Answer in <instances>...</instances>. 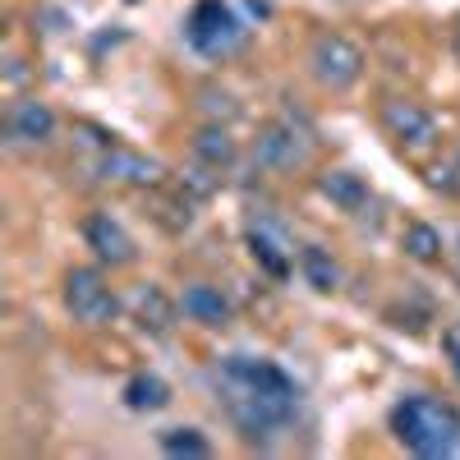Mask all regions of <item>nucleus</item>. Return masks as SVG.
<instances>
[{"label": "nucleus", "mask_w": 460, "mask_h": 460, "mask_svg": "<svg viewBox=\"0 0 460 460\" xmlns=\"http://www.w3.org/2000/svg\"><path fill=\"white\" fill-rule=\"evenodd\" d=\"M217 392H221V405L244 442H272L277 433L290 429V419L299 410L295 377L272 359L230 355L217 368Z\"/></svg>", "instance_id": "1"}, {"label": "nucleus", "mask_w": 460, "mask_h": 460, "mask_svg": "<svg viewBox=\"0 0 460 460\" xmlns=\"http://www.w3.org/2000/svg\"><path fill=\"white\" fill-rule=\"evenodd\" d=\"M392 433L419 460H447L460 451V410L442 396H405L392 410Z\"/></svg>", "instance_id": "2"}, {"label": "nucleus", "mask_w": 460, "mask_h": 460, "mask_svg": "<svg viewBox=\"0 0 460 460\" xmlns=\"http://www.w3.org/2000/svg\"><path fill=\"white\" fill-rule=\"evenodd\" d=\"M184 37H189V47L203 51L208 60H226L249 42V28L240 23V14L230 10L226 0H199L189 23H184Z\"/></svg>", "instance_id": "3"}, {"label": "nucleus", "mask_w": 460, "mask_h": 460, "mask_svg": "<svg viewBox=\"0 0 460 460\" xmlns=\"http://www.w3.org/2000/svg\"><path fill=\"white\" fill-rule=\"evenodd\" d=\"M377 120H382L387 138L405 152V157H429V152H438V143H442L433 111L419 106L414 97H387L377 106Z\"/></svg>", "instance_id": "4"}, {"label": "nucleus", "mask_w": 460, "mask_h": 460, "mask_svg": "<svg viewBox=\"0 0 460 460\" xmlns=\"http://www.w3.org/2000/svg\"><path fill=\"white\" fill-rule=\"evenodd\" d=\"M364 47L350 42L345 32H318L309 47V69L327 93H350L364 79Z\"/></svg>", "instance_id": "5"}, {"label": "nucleus", "mask_w": 460, "mask_h": 460, "mask_svg": "<svg viewBox=\"0 0 460 460\" xmlns=\"http://www.w3.org/2000/svg\"><path fill=\"white\" fill-rule=\"evenodd\" d=\"M60 295H65L69 318L79 327H106V323H115V314H120V299H115V290L106 286V277L97 272V267H69Z\"/></svg>", "instance_id": "6"}, {"label": "nucleus", "mask_w": 460, "mask_h": 460, "mask_svg": "<svg viewBox=\"0 0 460 460\" xmlns=\"http://www.w3.org/2000/svg\"><path fill=\"white\" fill-rule=\"evenodd\" d=\"M97 175L106 184H125V189H162L166 184V166L157 157H147V152H138V147H125V143L102 147Z\"/></svg>", "instance_id": "7"}, {"label": "nucleus", "mask_w": 460, "mask_h": 460, "mask_svg": "<svg viewBox=\"0 0 460 460\" xmlns=\"http://www.w3.org/2000/svg\"><path fill=\"white\" fill-rule=\"evenodd\" d=\"M253 162L262 171H295L309 162V138H304L290 120H267L253 138Z\"/></svg>", "instance_id": "8"}, {"label": "nucleus", "mask_w": 460, "mask_h": 460, "mask_svg": "<svg viewBox=\"0 0 460 460\" xmlns=\"http://www.w3.org/2000/svg\"><path fill=\"white\" fill-rule=\"evenodd\" d=\"M56 111L37 97V93H23V97H14L10 102V111H5V138L14 143V147H47L51 138H56Z\"/></svg>", "instance_id": "9"}, {"label": "nucleus", "mask_w": 460, "mask_h": 460, "mask_svg": "<svg viewBox=\"0 0 460 460\" xmlns=\"http://www.w3.org/2000/svg\"><path fill=\"white\" fill-rule=\"evenodd\" d=\"M84 244L97 253V262H106V267H129L134 258H138V244H134V235L115 221L111 212H88L84 217Z\"/></svg>", "instance_id": "10"}, {"label": "nucleus", "mask_w": 460, "mask_h": 460, "mask_svg": "<svg viewBox=\"0 0 460 460\" xmlns=\"http://www.w3.org/2000/svg\"><path fill=\"white\" fill-rule=\"evenodd\" d=\"M180 314H184V309H180V304H175L162 286H138V290L129 295V318H134L147 336H171Z\"/></svg>", "instance_id": "11"}, {"label": "nucleus", "mask_w": 460, "mask_h": 460, "mask_svg": "<svg viewBox=\"0 0 460 460\" xmlns=\"http://www.w3.org/2000/svg\"><path fill=\"white\" fill-rule=\"evenodd\" d=\"M194 157L203 162V166H212V171H230L240 162V143H235V134H230L226 125H203L199 134H194Z\"/></svg>", "instance_id": "12"}, {"label": "nucleus", "mask_w": 460, "mask_h": 460, "mask_svg": "<svg viewBox=\"0 0 460 460\" xmlns=\"http://www.w3.org/2000/svg\"><path fill=\"white\" fill-rule=\"evenodd\" d=\"M180 309H184L189 323H203V327H226L230 323V299L217 286H189Z\"/></svg>", "instance_id": "13"}, {"label": "nucleus", "mask_w": 460, "mask_h": 460, "mask_svg": "<svg viewBox=\"0 0 460 460\" xmlns=\"http://www.w3.org/2000/svg\"><path fill=\"white\" fill-rule=\"evenodd\" d=\"M401 249H405V258L419 262V267H438L442 253H447L442 230L429 226V221H405V230H401Z\"/></svg>", "instance_id": "14"}, {"label": "nucleus", "mask_w": 460, "mask_h": 460, "mask_svg": "<svg viewBox=\"0 0 460 460\" xmlns=\"http://www.w3.org/2000/svg\"><path fill=\"white\" fill-rule=\"evenodd\" d=\"M318 189H323V199H332L341 212H359L368 203V184L355 171H327V175H318Z\"/></svg>", "instance_id": "15"}, {"label": "nucleus", "mask_w": 460, "mask_h": 460, "mask_svg": "<svg viewBox=\"0 0 460 460\" xmlns=\"http://www.w3.org/2000/svg\"><path fill=\"white\" fill-rule=\"evenodd\" d=\"M299 272H304V281H309L318 295H332L341 286V267H336V258L323 244H304L299 249Z\"/></svg>", "instance_id": "16"}, {"label": "nucleus", "mask_w": 460, "mask_h": 460, "mask_svg": "<svg viewBox=\"0 0 460 460\" xmlns=\"http://www.w3.org/2000/svg\"><path fill=\"white\" fill-rule=\"evenodd\" d=\"M125 405L138 410V414H152V410H166L171 405V387L157 377V373H138L125 382Z\"/></svg>", "instance_id": "17"}, {"label": "nucleus", "mask_w": 460, "mask_h": 460, "mask_svg": "<svg viewBox=\"0 0 460 460\" xmlns=\"http://www.w3.org/2000/svg\"><path fill=\"white\" fill-rule=\"evenodd\" d=\"M249 253H253V262L262 267L267 277H286L290 272V253H286V244L281 240H272L267 230H249Z\"/></svg>", "instance_id": "18"}, {"label": "nucleus", "mask_w": 460, "mask_h": 460, "mask_svg": "<svg viewBox=\"0 0 460 460\" xmlns=\"http://www.w3.org/2000/svg\"><path fill=\"white\" fill-rule=\"evenodd\" d=\"M162 451L166 456H184V460H203V456H212V442L199 429H166L162 433Z\"/></svg>", "instance_id": "19"}, {"label": "nucleus", "mask_w": 460, "mask_h": 460, "mask_svg": "<svg viewBox=\"0 0 460 460\" xmlns=\"http://www.w3.org/2000/svg\"><path fill=\"white\" fill-rule=\"evenodd\" d=\"M429 184L438 189V194H447V199H460V147H451L447 157L433 166Z\"/></svg>", "instance_id": "20"}, {"label": "nucleus", "mask_w": 460, "mask_h": 460, "mask_svg": "<svg viewBox=\"0 0 460 460\" xmlns=\"http://www.w3.org/2000/svg\"><path fill=\"white\" fill-rule=\"evenodd\" d=\"M203 106L217 115V125H226V120H235V115H240V102L230 97V93H217V88L203 93Z\"/></svg>", "instance_id": "21"}, {"label": "nucleus", "mask_w": 460, "mask_h": 460, "mask_svg": "<svg viewBox=\"0 0 460 460\" xmlns=\"http://www.w3.org/2000/svg\"><path fill=\"white\" fill-rule=\"evenodd\" d=\"M442 350H447V359H451V368H456V377H460V323H451V327L442 332Z\"/></svg>", "instance_id": "22"}, {"label": "nucleus", "mask_w": 460, "mask_h": 460, "mask_svg": "<svg viewBox=\"0 0 460 460\" xmlns=\"http://www.w3.org/2000/svg\"><path fill=\"white\" fill-rule=\"evenodd\" d=\"M23 79H28V69H23V60H10V74H5V93L14 97V93L23 88Z\"/></svg>", "instance_id": "23"}, {"label": "nucleus", "mask_w": 460, "mask_h": 460, "mask_svg": "<svg viewBox=\"0 0 460 460\" xmlns=\"http://www.w3.org/2000/svg\"><path fill=\"white\" fill-rule=\"evenodd\" d=\"M451 56H456V60H460V19H456V23H451Z\"/></svg>", "instance_id": "24"}, {"label": "nucleus", "mask_w": 460, "mask_h": 460, "mask_svg": "<svg viewBox=\"0 0 460 460\" xmlns=\"http://www.w3.org/2000/svg\"><path fill=\"white\" fill-rule=\"evenodd\" d=\"M456 253H460V240H456Z\"/></svg>", "instance_id": "25"}]
</instances>
